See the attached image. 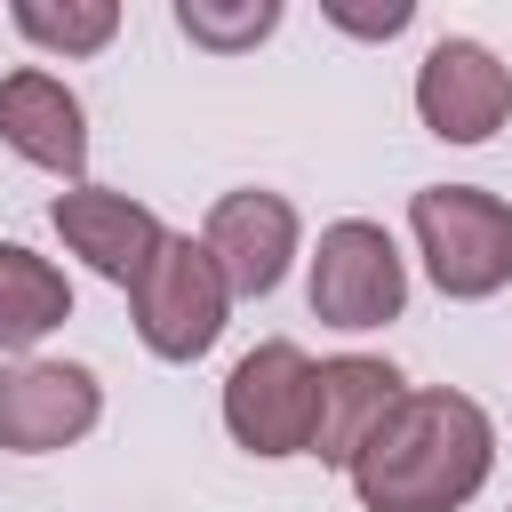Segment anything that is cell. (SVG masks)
<instances>
[{
	"mask_svg": "<svg viewBox=\"0 0 512 512\" xmlns=\"http://www.w3.org/2000/svg\"><path fill=\"white\" fill-rule=\"evenodd\" d=\"M64 320H72V280H64L48 256L0 240V352H32V344L56 336Z\"/></svg>",
	"mask_w": 512,
	"mask_h": 512,
	"instance_id": "cell-12",
	"label": "cell"
},
{
	"mask_svg": "<svg viewBox=\"0 0 512 512\" xmlns=\"http://www.w3.org/2000/svg\"><path fill=\"white\" fill-rule=\"evenodd\" d=\"M496 472V424L472 392L424 384L400 392V408L376 424V440L352 456V496L368 512H464Z\"/></svg>",
	"mask_w": 512,
	"mask_h": 512,
	"instance_id": "cell-1",
	"label": "cell"
},
{
	"mask_svg": "<svg viewBox=\"0 0 512 512\" xmlns=\"http://www.w3.org/2000/svg\"><path fill=\"white\" fill-rule=\"evenodd\" d=\"M304 296H312V320H328L344 336H368V328L408 312V256L392 248L384 224L344 216V224L320 232V248L304 264Z\"/></svg>",
	"mask_w": 512,
	"mask_h": 512,
	"instance_id": "cell-4",
	"label": "cell"
},
{
	"mask_svg": "<svg viewBox=\"0 0 512 512\" xmlns=\"http://www.w3.org/2000/svg\"><path fill=\"white\" fill-rule=\"evenodd\" d=\"M416 120L440 144H488L512 120V64H496L480 40H432L416 64Z\"/></svg>",
	"mask_w": 512,
	"mask_h": 512,
	"instance_id": "cell-7",
	"label": "cell"
},
{
	"mask_svg": "<svg viewBox=\"0 0 512 512\" xmlns=\"http://www.w3.org/2000/svg\"><path fill=\"white\" fill-rule=\"evenodd\" d=\"M104 416V384L80 360H16L0 368V448L8 456H56L88 440Z\"/></svg>",
	"mask_w": 512,
	"mask_h": 512,
	"instance_id": "cell-6",
	"label": "cell"
},
{
	"mask_svg": "<svg viewBox=\"0 0 512 512\" xmlns=\"http://www.w3.org/2000/svg\"><path fill=\"white\" fill-rule=\"evenodd\" d=\"M296 232H304V224H296V200L248 184V192H224V200L208 208L200 248L216 256V272H224L232 296H272V288L288 280V264H296Z\"/></svg>",
	"mask_w": 512,
	"mask_h": 512,
	"instance_id": "cell-8",
	"label": "cell"
},
{
	"mask_svg": "<svg viewBox=\"0 0 512 512\" xmlns=\"http://www.w3.org/2000/svg\"><path fill=\"white\" fill-rule=\"evenodd\" d=\"M272 24H280V0H176V32L192 48H216V56L256 48Z\"/></svg>",
	"mask_w": 512,
	"mask_h": 512,
	"instance_id": "cell-14",
	"label": "cell"
},
{
	"mask_svg": "<svg viewBox=\"0 0 512 512\" xmlns=\"http://www.w3.org/2000/svg\"><path fill=\"white\" fill-rule=\"evenodd\" d=\"M0 144L32 168L64 176V184L88 176V112L48 64H24V72L0 80Z\"/></svg>",
	"mask_w": 512,
	"mask_h": 512,
	"instance_id": "cell-11",
	"label": "cell"
},
{
	"mask_svg": "<svg viewBox=\"0 0 512 512\" xmlns=\"http://www.w3.org/2000/svg\"><path fill=\"white\" fill-rule=\"evenodd\" d=\"M48 224H56V240H64L96 280H112V288H136L144 264H152L160 240H168L160 216H152L144 200L112 192V184H72V192H56Z\"/></svg>",
	"mask_w": 512,
	"mask_h": 512,
	"instance_id": "cell-9",
	"label": "cell"
},
{
	"mask_svg": "<svg viewBox=\"0 0 512 512\" xmlns=\"http://www.w3.org/2000/svg\"><path fill=\"white\" fill-rule=\"evenodd\" d=\"M408 0H384V8H344V0H328V24H344V32H360V40H392V32H408Z\"/></svg>",
	"mask_w": 512,
	"mask_h": 512,
	"instance_id": "cell-15",
	"label": "cell"
},
{
	"mask_svg": "<svg viewBox=\"0 0 512 512\" xmlns=\"http://www.w3.org/2000/svg\"><path fill=\"white\" fill-rule=\"evenodd\" d=\"M224 432L264 464L304 456L312 448V352L288 336H264L256 352H240L224 376Z\"/></svg>",
	"mask_w": 512,
	"mask_h": 512,
	"instance_id": "cell-5",
	"label": "cell"
},
{
	"mask_svg": "<svg viewBox=\"0 0 512 512\" xmlns=\"http://www.w3.org/2000/svg\"><path fill=\"white\" fill-rule=\"evenodd\" d=\"M400 392H408V376H400L392 360H376V352H336V360H320V368H312V448H304V456L352 472V456L376 440V424L400 408Z\"/></svg>",
	"mask_w": 512,
	"mask_h": 512,
	"instance_id": "cell-10",
	"label": "cell"
},
{
	"mask_svg": "<svg viewBox=\"0 0 512 512\" xmlns=\"http://www.w3.org/2000/svg\"><path fill=\"white\" fill-rule=\"evenodd\" d=\"M408 232L440 296L488 304L496 288H512V200H496L488 184H424L408 200Z\"/></svg>",
	"mask_w": 512,
	"mask_h": 512,
	"instance_id": "cell-2",
	"label": "cell"
},
{
	"mask_svg": "<svg viewBox=\"0 0 512 512\" xmlns=\"http://www.w3.org/2000/svg\"><path fill=\"white\" fill-rule=\"evenodd\" d=\"M8 24L32 40V48H48V56H96L112 32H120V0H16L8 8Z\"/></svg>",
	"mask_w": 512,
	"mask_h": 512,
	"instance_id": "cell-13",
	"label": "cell"
},
{
	"mask_svg": "<svg viewBox=\"0 0 512 512\" xmlns=\"http://www.w3.org/2000/svg\"><path fill=\"white\" fill-rule=\"evenodd\" d=\"M128 312H136L144 352L184 368V360H200V352L224 336V320H232V288H224L216 256H208L192 232H168L160 256L144 264V280L128 288Z\"/></svg>",
	"mask_w": 512,
	"mask_h": 512,
	"instance_id": "cell-3",
	"label": "cell"
}]
</instances>
